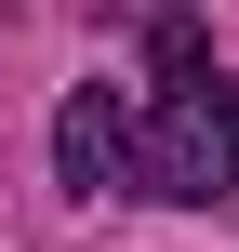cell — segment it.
I'll use <instances>...</instances> for the list:
<instances>
[{
    "instance_id": "cell-1",
    "label": "cell",
    "mask_w": 239,
    "mask_h": 252,
    "mask_svg": "<svg viewBox=\"0 0 239 252\" xmlns=\"http://www.w3.org/2000/svg\"><path fill=\"white\" fill-rule=\"evenodd\" d=\"M146 199H239V80L200 53V27H160V93L133 120Z\"/></svg>"
},
{
    "instance_id": "cell-2",
    "label": "cell",
    "mask_w": 239,
    "mask_h": 252,
    "mask_svg": "<svg viewBox=\"0 0 239 252\" xmlns=\"http://www.w3.org/2000/svg\"><path fill=\"white\" fill-rule=\"evenodd\" d=\"M53 159H67V186L80 199H106V186H133V106L93 80V93H67L53 106Z\"/></svg>"
}]
</instances>
